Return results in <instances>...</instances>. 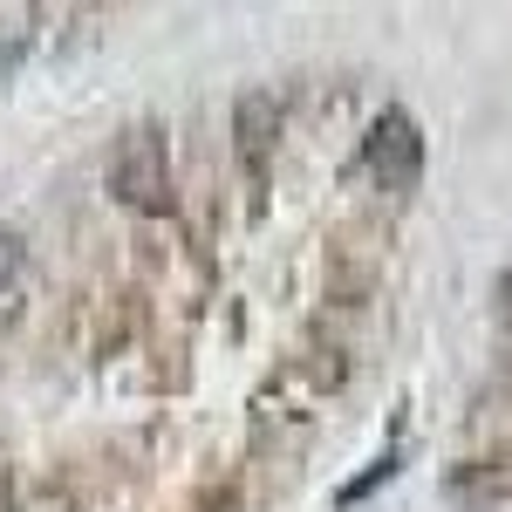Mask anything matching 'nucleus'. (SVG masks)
<instances>
[{
  "instance_id": "obj_6",
  "label": "nucleus",
  "mask_w": 512,
  "mask_h": 512,
  "mask_svg": "<svg viewBox=\"0 0 512 512\" xmlns=\"http://www.w3.org/2000/svg\"><path fill=\"white\" fill-rule=\"evenodd\" d=\"M0 512H14V492H7V478H0Z\"/></svg>"
},
{
  "instance_id": "obj_3",
  "label": "nucleus",
  "mask_w": 512,
  "mask_h": 512,
  "mask_svg": "<svg viewBox=\"0 0 512 512\" xmlns=\"http://www.w3.org/2000/svg\"><path fill=\"white\" fill-rule=\"evenodd\" d=\"M383 478H396V451H383V458H376V465H369V472L355 478V485H342V506H355V499H369V492H376V485H383Z\"/></svg>"
},
{
  "instance_id": "obj_1",
  "label": "nucleus",
  "mask_w": 512,
  "mask_h": 512,
  "mask_svg": "<svg viewBox=\"0 0 512 512\" xmlns=\"http://www.w3.org/2000/svg\"><path fill=\"white\" fill-rule=\"evenodd\" d=\"M110 192L137 212H164L171 205V158H164L158 123H130L110 151Z\"/></svg>"
},
{
  "instance_id": "obj_4",
  "label": "nucleus",
  "mask_w": 512,
  "mask_h": 512,
  "mask_svg": "<svg viewBox=\"0 0 512 512\" xmlns=\"http://www.w3.org/2000/svg\"><path fill=\"white\" fill-rule=\"evenodd\" d=\"M21 260H28V253H21V233H14V226H0V294L21 280Z\"/></svg>"
},
{
  "instance_id": "obj_2",
  "label": "nucleus",
  "mask_w": 512,
  "mask_h": 512,
  "mask_svg": "<svg viewBox=\"0 0 512 512\" xmlns=\"http://www.w3.org/2000/svg\"><path fill=\"white\" fill-rule=\"evenodd\" d=\"M362 164H369V178L390 198L417 192V178H424V130H417V117H410V110H383V117L369 123Z\"/></svg>"
},
{
  "instance_id": "obj_5",
  "label": "nucleus",
  "mask_w": 512,
  "mask_h": 512,
  "mask_svg": "<svg viewBox=\"0 0 512 512\" xmlns=\"http://www.w3.org/2000/svg\"><path fill=\"white\" fill-rule=\"evenodd\" d=\"M499 321H506V328H512V274L499 280Z\"/></svg>"
}]
</instances>
